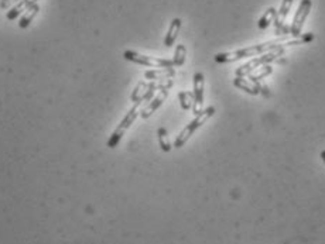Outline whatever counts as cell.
I'll return each mask as SVG.
<instances>
[{
  "label": "cell",
  "mask_w": 325,
  "mask_h": 244,
  "mask_svg": "<svg viewBox=\"0 0 325 244\" xmlns=\"http://www.w3.org/2000/svg\"><path fill=\"white\" fill-rule=\"evenodd\" d=\"M313 40V35L308 37H301L297 40L293 41H287L283 45V40H273V41H267L263 44H257V45H252L247 48H242V50H236V51H230V53H220L215 55V61L218 64H228V62H235L243 58H250V57H256V55H263V54L269 53L272 50H276L279 47H286V45H296V44H304Z\"/></svg>",
  "instance_id": "obj_1"
},
{
  "label": "cell",
  "mask_w": 325,
  "mask_h": 244,
  "mask_svg": "<svg viewBox=\"0 0 325 244\" xmlns=\"http://www.w3.org/2000/svg\"><path fill=\"white\" fill-rule=\"evenodd\" d=\"M214 114H215V107H214V106H210V107L204 109V110H202L200 114H197L193 122L188 123L184 129L181 130V133L177 136L176 143H174V147H177V149H181L185 143L190 140V137L193 136L194 133L198 130L200 127H202L205 123L208 122V120L211 119Z\"/></svg>",
  "instance_id": "obj_2"
},
{
  "label": "cell",
  "mask_w": 325,
  "mask_h": 244,
  "mask_svg": "<svg viewBox=\"0 0 325 244\" xmlns=\"http://www.w3.org/2000/svg\"><path fill=\"white\" fill-rule=\"evenodd\" d=\"M124 60L132 61L134 64H139L143 67H150V68H158V70H167V68H174V62L171 60H164V58H156L150 55H143V54L136 53V51H124Z\"/></svg>",
  "instance_id": "obj_3"
},
{
  "label": "cell",
  "mask_w": 325,
  "mask_h": 244,
  "mask_svg": "<svg viewBox=\"0 0 325 244\" xmlns=\"http://www.w3.org/2000/svg\"><path fill=\"white\" fill-rule=\"evenodd\" d=\"M283 51H284V47H279V48H276V50H272V51H269V53L263 54V55L259 57V58H255V60H252V61L246 62L245 65H242V67L237 68L235 75H236L237 78H243V77H246L249 74H252L257 67L266 65V64H269V62H273L274 60H277L281 54H283Z\"/></svg>",
  "instance_id": "obj_4"
},
{
  "label": "cell",
  "mask_w": 325,
  "mask_h": 244,
  "mask_svg": "<svg viewBox=\"0 0 325 244\" xmlns=\"http://www.w3.org/2000/svg\"><path fill=\"white\" fill-rule=\"evenodd\" d=\"M139 106H140V103H134V106L127 112V114L124 116L123 120L120 122V124L116 127V130L112 133L110 139L108 140V147H109V149H114V147L120 143V140L123 137L126 130H127L133 124V122L136 120V117H137V114H139Z\"/></svg>",
  "instance_id": "obj_5"
},
{
  "label": "cell",
  "mask_w": 325,
  "mask_h": 244,
  "mask_svg": "<svg viewBox=\"0 0 325 244\" xmlns=\"http://www.w3.org/2000/svg\"><path fill=\"white\" fill-rule=\"evenodd\" d=\"M311 6H313L311 0H301L299 9H297L296 14H294V18H293V23H291L290 33L294 37H299L301 34V30H303V26H304L308 14H310Z\"/></svg>",
  "instance_id": "obj_6"
},
{
  "label": "cell",
  "mask_w": 325,
  "mask_h": 244,
  "mask_svg": "<svg viewBox=\"0 0 325 244\" xmlns=\"http://www.w3.org/2000/svg\"><path fill=\"white\" fill-rule=\"evenodd\" d=\"M204 87H205V78L204 74L197 72L194 75V105L193 112L197 114H200L204 110L202 105H204Z\"/></svg>",
  "instance_id": "obj_7"
},
{
  "label": "cell",
  "mask_w": 325,
  "mask_h": 244,
  "mask_svg": "<svg viewBox=\"0 0 325 244\" xmlns=\"http://www.w3.org/2000/svg\"><path fill=\"white\" fill-rule=\"evenodd\" d=\"M167 87H164L160 93H158L156 97H153L151 100H150V103L147 105V107L141 112V117L143 119H147V117H150L151 114L154 113L156 110H157L160 106L163 105V102L166 100V97H167Z\"/></svg>",
  "instance_id": "obj_8"
},
{
  "label": "cell",
  "mask_w": 325,
  "mask_h": 244,
  "mask_svg": "<svg viewBox=\"0 0 325 244\" xmlns=\"http://www.w3.org/2000/svg\"><path fill=\"white\" fill-rule=\"evenodd\" d=\"M233 85L237 87V89H242L243 92H246L249 95H259L260 93V85L259 83H253L252 81L245 78H235L233 81Z\"/></svg>",
  "instance_id": "obj_9"
},
{
  "label": "cell",
  "mask_w": 325,
  "mask_h": 244,
  "mask_svg": "<svg viewBox=\"0 0 325 244\" xmlns=\"http://www.w3.org/2000/svg\"><path fill=\"white\" fill-rule=\"evenodd\" d=\"M181 30V18H174L170 24V28H168V33L166 34V38H164V45L166 47H171L174 41L177 40L178 37V33Z\"/></svg>",
  "instance_id": "obj_10"
},
{
  "label": "cell",
  "mask_w": 325,
  "mask_h": 244,
  "mask_svg": "<svg viewBox=\"0 0 325 244\" xmlns=\"http://www.w3.org/2000/svg\"><path fill=\"white\" fill-rule=\"evenodd\" d=\"M294 0H283L281 1L280 10L277 11V16H276V24H277V33H280L281 27L284 26V21L287 18V14L291 9V4H293Z\"/></svg>",
  "instance_id": "obj_11"
},
{
  "label": "cell",
  "mask_w": 325,
  "mask_h": 244,
  "mask_svg": "<svg viewBox=\"0 0 325 244\" xmlns=\"http://www.w3.org/2000/svg\"><path fill=\"white\" fill-rule=\"evenodd\" d=\"M35 3H37V0H20L13 9L7 11L6 18L7 20H16L18 17V14L23 11V9H28V7H31Z\"/></svg>",
  "instance_id": "obj_12"
},
{
  "label": "cell",
  "mask_w": 325,
  "mask_h": 244,
  "mask_svg": "<svg viewBox=\"0 0 325 244\" xmlns=\"http://www.w3.org/2000/svg\"><path fill=\"white\" fill-rule=\"evenodd\" d=\"M38 11H40V4H33L31 7H28L27 9V13L23 16V17L20 18V21H18V27L20 28H27V27L30 26V23L34 20V17L38 14Z\"/></svg>",
  "instance_id": "obj_13"
},
{
  "label": "cell",
  "mask_w": 325,
  "mask_h": 244,
  "mask_svg": "<svg viewBox=\"0 0 325 244\" xmlns=\"http://www.w3.org/2000/svg\"><path fill=\"white\" fill-rule=\"evenodd\" d=\"M178 97H180V103H181V107L184 110H190L194 105V95L190 93V92H180L178 93Z\"/></svg>",
  "instance_id": "obj_14"
},
{
  "label": "cell",
  "mask_w": 325,
  "mask_h": 244,
  "mask_svg": "<svg viewBox=\"0 0 325 244\" xmlns=\"http://www.w3.org/2000/svg\"><path fill=\"white\" fill-rule=\"evenodd\" d=\"M276 16H277V11L273 9V7H270V9L264 13L263 17L259 20V27H260V28H267V27L270 26V23L274 20Z\"/></svg>",
  "instance_id": "obj_15"
},
{
  "label": "cell",
  "mask_w": 325,
  "mask_h": 244,
  "mask_svg": "<svg viewBox=\"0 0 325 244\" xmlns=\"http://www.w3.org/2000/svg\"><path fill=\"white\" fill-rule=\"evenodd\" d=\"M185 55H187V50H185V45L183 44H180V45H177V50L176 54H174V67H181L185 61Z\"/></svg>",
  "instance_id": "obj_16"
},
{
  "label": "cell",
  "mask_w": 325,
  "mask_h": 244,
  "mask_svg": "<svg viewBox=\"0 0 325 244\" xmlns=\"http://www.w3.org/2000/svg\"><path fill=\"white\" fill-rule=\"evenodd\" d=\"M260 68H262V70L257 71L256 74H249V81H252L253 83H257V81L263 79L264 77L270 75L273 72L272 67H260Z\"/></svg>",
  "instance_id": "obj_17"
},
{
  "label": "cell",
  "mask_w": 325,
  "mask_h": 244,
  "mask_svg": "<svg viewBox=\"0 0 325 244\" xmlns=\"http://www.w3.org/2000/svg\"><path fill=\"white\" fill-rule=\"evenodd\" d=\"M173 75H174L173 68H167V70H161V71H150V72H146V74H144V77L149 79H157L160 78V77L167 78V77H173Z\"/></svg>",
  "instance_id": "obj_18"
},
{
  "label": "cell",
  "mask_w": 325,
  "mask_h": 244,
  "mask_svg": "<svg viewBox=\"0 0 325 244\" xmlns=\"http://www.w3.org/2000/svg\"><path fill=\"white\" fill-rule=\"evenodd\" d=\"M157 134H158V143H160V146H161V150L166 151V153H168V151L171 150V144L168 143L167 131H166L164 127H161V129H158Z\"/></svg>",
  "instance_id": "obj_19"
},
{
  "label": "cell",
  "mask_w": 325,
  "mask_h": 244,
  "mask_svg": "<svg viewBox=\"0 0 325 244\" xmlns=\"http://www.w3.org/2000/svg\"><path fill=\"white\" fill-rule=\"evenodd\" d=\"M321 158H323V161H324V164H325V150L323 151V153H321Z\"/></svg>",
  "instance_id": "obj_20"
},
{
  "label": "cell",
  "mask_w": 325,
  "mask_h": 244,
  "mask_svg": "<svg viewBox=\"0 0 325 244\" xmlns=\"http://www.w3.org/2000/svg\"><path fill=\"white\" fill-rule=\"evenodd\" d=\"M1 1H6V0H1Z\"/></svg>",
  "instance_id": "obj_21"
}]
</instances>
